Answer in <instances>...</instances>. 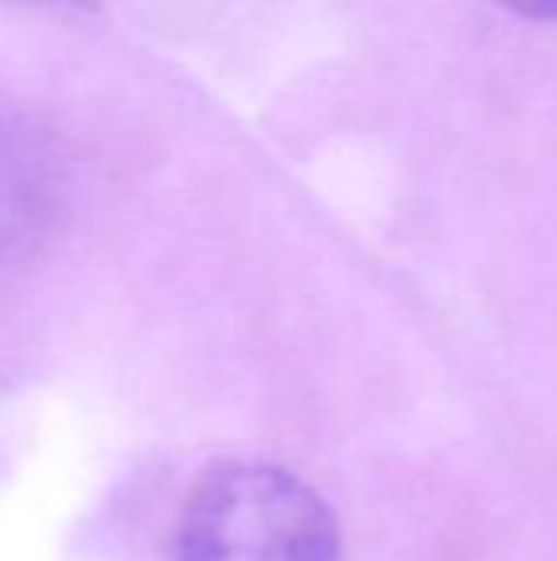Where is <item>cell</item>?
Masks as SVG:
<instances>
[{
  "instance_id": "1",
  "label": "cell",
  "mask_w": 557,
  "mask_h": 561,
  "mask_svg": "<svg viewBox=\"0 0 557 561\" xmlns=\"http://www.w3.org/2000/svg\"><path fill=\"white\" fill-rule=\"evenodd\" d=\"M174 561H341V529L292 470L233 460L207 470L187 493Z\"/></svg>"
},
{
  "instance_id": "2",
  "label": "cell",
  "mask_w": 557,
  "mask_h": 561,
  "mask_svg": "<svg viewBox=\"0 0 557 561\" xmlns=\"http://www.w3.org/2000/svg\"><path fill=\"white\" fill-rule=\"evenodd\" d=\"M39 151H30L23 141L13 154L10 141H0V243H20L30 220H39L49 204L46 164Z\"/></svg>"
},
{
  "instance_id": "3",
  "label": "cell",
  "mask_w": 557,
  "mask_h": 561,
  "mask_svg": "<svg viewBox=\"0 0 557 561\" xmlns=\"http://www.w3.org/2000/svg\"><path fill=\"white\" fill-rule=\"evenodd\" d=\"M515 13L532 16V20H557V0H538V3H522Z\"/></svg>"
}]
</instances>
